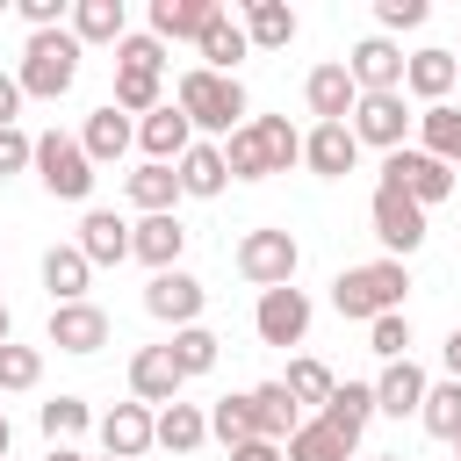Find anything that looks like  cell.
Here are the masks:
<instances>
[{
  "label": "cell",
  "mask_w": 461,
  "mask_h": 461,
  "mask_svg": "<svg viewBox=\"0 0 461 461\" xmlns=\"http://www.w3.org/2000/svg\"><path fill=\"white\" fill-rule=\"evenodd\" d=\"M403 295H411V267L403 259H367V267H346L331 281V310L353 317V324H375V317L403 310Z\"/></svg>",
  "instance_id": "1"
},
{
  "label": "cell",
  "mask_w": 461,
  "mask_h": 461,
  "mask_svg": "<svg viewBox=\"0 0 461 461\" xmlns=\"http://www.w3.org/2000/svg\"><path fill=\"white\" fill-rule=\"evenodd\" d=\"M173 101H180V115H187L194 130H209V137H230V130L252 122V115H245V86H238L230 72H209V65H187L180 86H173Z\"/></svg>",
  "instance_id": "2"
},
{
  "label": "cell",
  "mask_w": 461,
  "mask_h": 461,
  "mask_svg": "<svg viewBox=\"0 0 461 461\" xmlns=\"http://www.w3.org/2000/svg\"><path fill=\"white\" fill-rule=\"evenodd\" d=\"M79 36L72 29H36L29 43H22V65H14V79H22V94L29 101H58V94H72V79H79Z\"/></svg>",
  "instance_id": "3"
},
{
  "label": "cell",
  "mask_w": 461,
  "mask_h": 461,
  "mask_svg": "<svg viewBox=\"0 0 461 461\" xmlns=\"http://www.w3.org/2000/svg\"><path fill=\"white\" fill-rule=\"evenodd\" d=\"M36 180H43L58 202H86V194H94V158H86V144L65 137V130H43V137H36Z\"/></svg>",
  "instance_id": "4"
},
{
  "label": "cell",
  "mask_w": 461,
  "mask_h": 461,
  "mask_svg": "<svg viewBox=\"0 0 461 461\" xmlns=\"http://www.w3.org/2000/svg\"><path fill=\"white\" fill-rule=\"evenodd\" d=\"M230 259H238V274H245V281L267 295V288H288V281H295V267H303V245H295L288 230H274V223H267V230H245Z\"/></svg>",
  "instance_id": "5"
},
{
  "label": "cell",
  "mask_w": 461,
  "mask_h": 461,
  "mask_svg": "<svg viewBox=\"0 0 461 461\" xmlns=\"http://www.w3.org/2000/svg\"><path fill=\"white\" fill-rule=\"evenodd\" d=\"M382 187H396V194H411L418 209H432V202L454 194V166L432 158V151H418V144H403V151L382 158Z\"/></svg>",
  "instance_id": "6"
},
{
  "label": "cell",
  "mask_w": 461,
  "mask_h": 461,
  "mask_svg": "<svg viewBox=\"0 0 461 461\" xmlns=\"http://www.w3.org/2000/svg\"><path fill=\"white\" fill-rule=\"evenodd\" d=\"M367 223H375V238L389 245V259H411V252L425 245V209H418L411 194H396V187H375Z\"/></svg>",
  "instance_id": "7"
},
{
  "label": "cell",
  "mask_w": 461,
  "mask_h": 461,
  "mask_svg": "<svg viewBox=\"0 0 461 461\" xmlns=\"http://www.w3.org/2000/svg\"><path fill=\"white\" fill-rule=\"evenodd\" d=\"M202 303H209V288H202L187 267H166V274L144 281V310H151L158 324H173V331H187V324L202 317Z\"/></svg>",
  "instance_id": "8"
},
{
  "label": "cell",
  "mask_w": 461,
  "mask_h": 461,
  "mask_svg": "<svg viewBox=\"0 0 461 461\" xmlns=\"http://www.w3.org/2000/svg\"><path fill=\"white\" fill-rule=\"evenodd\" d=\"M252 331H259V346H303V331H310V295L288 281V288H267L259 295V310H252Z\"/></svg>",
  "instance_id": "9"
},
{
  "label": "cell",
  "mask_w": 461,
  "mask_h": 461,
  "mask_svg": "<svg viewBox=\"0 0 461 461\" xmlns=\"http://www.w3.org/2000/svg\"><path fill=\"white\" fill-rule=\"evenodd\" d=\"M353 137L375 144L382 158L403 151V137H411V108H403V94H360V108H353Z\"/></svg>",
  "instance_id": "10"
},
{
  "label": "cell",
  "mask_w": 461,
  "mask_h": 461,
  "mask_svg": "<svg viewBox=\"0 0 461 461\" xmlns=\"http://www.w3.org/2000/svg\"><path fill=\"white\" fill-rule=\"evenodd\" d=\"M180 360H173V346H137L130 353V396L137 403H151V411H166V403H180Z\"/></svg>",
  "instance_id": "11"
},
{
  "label": "cell",
  "mask_w": 461,
  "mask_h": 461,
  "mask_svg": "<svg viewBox=\"0 0 461 461\" xmlns=\"http://www.w3.org/2000/svg\"><path fill=\"white\" fill-rule=\"evenodd\" d=\"M403 65H411V58H403L389 36H360L353 58H346V72H353L360 94H403Z\"/></svg>",
  "instance_id": "12"
},
{
  "label": "cell",
  "mask_w": 461,
  "mask_h": 461,
  "mask_svg": "<svg viewBox=\"0 0 461 461\" xmlns=\"http://www.w3.org/2000/svg\"><path fill=\"white\" fill-rule=\"evenodd\" d=\"M303 101H310V115H317V122H353V108H360V86H353L346 58H324V65L303 79Z\"/></svg>",
  "instance_id": "13"
},
{
  "label": "cell",
  "mask_w": 461,
  "mask_h": 461,
  "mask_svg": "<svg viewBox=\"0 0 461 461\" xmlns=\"http://www.w3.org/2000/svg\"><path fill=\"white\" fill-rule=\"evenodd\" d=\"M137 144H144L151 166H180V158L194 151V122L180 115V101H166V108H151V115L137 122Z\"/></svg>",
  "instance_id": "14"
},
{
  "label": "cell",
  "mask_w": 461,
  "mask_h": 461,
  "mask_svg": "<svg viewBox=\"0 0 461 461\" xmlns=\"http://www.w3.org/2000/svg\"><path fill=\"white\" fill-rule=\"evenodd\" d=\"M303 166H310L317 180H346V173L360 166V137H353V122H317V130L303 137Z\"/></svg>",
  "instance_id": "15"
},
{
  "label": "cell",
  "mask_w": 461,
  "mask_h": 461,
  "mask_svg": "<svg viewBox=\"0 0 461 461\" xmlns=\"http://www.w3.org/2000/svg\"><path fill=\"white\" fill-rule=\"evenodd\" d=\"M108 331H115V324H108L101 303H58V310H50V346H58V353H101Z\"/></svg>",
  "instance_id": "16"
},
{
  "label": "cell",
  "mask_w": 461,
  "mask_h": 461,
  "mask_svg": "<svg viewBox=\"0 0 461 461\" xmlns=\"http://www.w3.org/2000/svg\"><path fill=\"white\" fill-rule=\"evenodd\" d=\"M144 447H158V411H151V403H115V411L101 418V454L137 461Z\"/></svg>",
  "instance_id": "17"
},
{
  "label": "cell",
  "mask_w": 461,
  "mask_h": 461,
  "mask_svg": "<svg viewBox=\"0 0 461 461\" xmlns=\"http://www.w3.org/2000/svg\"><path fill=\"white\" fill-rule=\"evenodd\" d=\"M245 403H252V432H259V439L288 447V439L303 432V403L288 396V382H259V389H245Z\"/></svg>",
  "instance_id": "18"
},
{
  "label": "cell",
  "mask_w": 461,
  "mask_h": 461,
  "mask_svg": "<svg viewBox=\"0 0 461 461\" xmlns=\"http://www.w3.org/2000/svg\"><path fill=\"white\" fill-rule=\"evenodd\" d=\"M223 0H151V36L158 43H202Z\"/></svg>",
  "instance_id": "19"
},
{
  "label": "cell",
  "mask_w": 461,
  "mask_h": 461,
  "mask_svg": "<svg viewBox=\"0 0 461 461\" xmlns=\"http://www.w3.org/2000/svg\"><path fill=\"white\" fill-rule=\"evenodd\" d=\"M180 252H187V223H180V216H144V223H130V259H144L151 274L180 267Z\"/></svg>",
  "instance_id": "20"
},
{
  "label": "cell",
  "mask_w": 461,
  "mask_h": 461,
  "mask_svg": "<svg viewBox=\"0 0 461 461\" xmlns=\"http://www.w3.org/2000/svg\"><path fill=\"white\" fill-rule=\"evenodd\" d=\"M425 389H432V382H425L418 360H389V367L375 375V411H382V418H418V411H425Z\"/></svg>",
  "instance_id": "21"
},
{
  "label": "cell",
  "mask_w": 461,
  "mask_h": 461,
  "mask_svg": "<svg viewBox=\"0 0 461 461\" xmlns=\"http://www.w3.org/2000/svg\"><path fill=\"white\" fill-rule=\"evenodd\" d=\"M454 79H461V58L439 50V43H432V50H411V65H403V86H411L425 108H439V101L454 94Z\"/></svg>",
  "instance_id": "22"
},
{
  "label": "cell",
  "mask_w": 461,
  "mask_h": 461,
  "mask_svg": "<svg viewBox=\"0 0 461 461\" xmlns=\"http://www.w3.org/2000/svg\"><path fill=\"white\" fill-rule=\"evenodd\" d=\"M79 144H86V158H94V166H115V158H122V151L137 144V122H130V115L115 108V101H101V108L86 115Z\"/></svg>",
  "instance_id": "23"
},
{
  "label": "cell",
  "mask_w": 461,
  "mask_h": 461,
  "mask_svg": "<svg viewBox=\"0 0 461 461\" xmlns=\"http://www.w3.org/2000/svg\"><path fill=\"white\" fill-rule=\"evenodd\" d=\"M72 245H79V252H86L94 267H122V259H130V223H122L115 209H86V216H79V238H72Z\"/></svg>",
  "instance_id": "24"
},
{
  "label": "cell",
  "mask_w": 461,
  "mask_h": 461,
  "mask_svg": "<svg viewBox=\"0 0 461 461\" xmlns=\"http://www.w3.org/2000/svg\"><path fill=\"white\" fill-rule=\"evenodd\" d=\"M43 288H50V310H58V303H86L94 259H86L79 245H50V252H43Z\"/></svg>",
  "instance_id": "25"
},
{
  "label": "cell",
  "mask_w": 461,
  "mask_h": 461,
  "mask_svg": "<svg viewBox=\"0 0 461 461\" xmlns=\"http://www.w3.org/2000/svg\"><path fill=\"white\" fill-rule=\"evenodd\" d=\"M288 461H360V439L339 432L331 418H303V432L288 439Z\"/></svg>",
  "instance_id": "26"
},
{
  "label": "cell",
  "mask_w": 461,
  "mask_h": 461,
  "mask_svg": "<svg viewBox=\"0 0 461 461\" xmlns=\"http://www.w3.org/2000/svg\"><path fill=\"white\" fill-rule=\"evenodd\" d=\"M245 36H252V50H288L295 43V7L288 0H245Z\"/></svg>",
  "instance_id": "27"
},
{
  "label": "cell",
  "mask_w": 461,
  "mask_h": 461,
  "mask_svg": "<svg viewBox=\"0 0 461 461\" xmlns=\"http://www.w3.org/2000/svg\"><path fill=\"white\" fill-rule=\"evenodd\" d=\"M180 194H194V202H216L223 187H230V166H223V144H194L180 166Z\"/></svg>",
  "instance_id": "28"
},
{
  "label": "cell",
  "mask_w": 461,
  "mask_h": 461,
  "mask_svg": "<svg viewBox=\"0 0 461 461\" xmlns=\"http://www.w3.org/2000/svg\"><path fill=\"white\" fill-rule=\"evenodd\" d=\"M194 50H202V65H209V72H230V79H238V58H252V36H245V22H238V14H216V22H209V36H202Z\"/></svg>",
  "instance_id": "29"
},
{
  "label": "cell",
  "mask_w": 461,
  "mask_h": 461,
  "mask_svg": "<svg viewBox=\"0 0 461 461\" xmlns=\"http://www.w3.org/2000/svg\"><path fill=\"white\" fill-rule=\"evenodd\" d=\"M418 151H432V158H447V166L461 173V108H454V101L418 108Z\"/></svg>",
  "instance_id": "30"
},
{
  "label": "cell",
  "mask_w": 461,
  "mask_h": 461,
  "mask_svg": "<svg viewBox=\"0 0 461 461\" xmlns=\"http://www.w3.org/2000/svg\"><path fill=\"white\" fill-rule=\"evenodd\" d=\"M122 187H130V202H137L144 216H173V202H180V173H173V166H151V158H144Z\"/></svg>",
  "instance_id": "31"
},
{
  "label": "cell",
  "mask_w": 461,
  "mask_h": 461,
  "mask_svg": "<svg viewBox=\"0 0 461 461\" xmlns=\"http://www.w3.org/2000/svg\"><path fill=\"white\" fill-rule=\"evenodd\" d=\"M72 36H79V43H122V36H130L122 0H79V7H72Z\"/></svg>",
  "instance_id": "32"
},
{
  "label": "cell",
  "mask_w": 461,
  "mask_h": 461,
  "mask_svg": "<svg viewBox=\"0 0 461 461\" xmlns=\"http://www.w3.org/2000/svg\"><path fill=\"white\" fill-rule=\"evenodd\" d=\"M317 418H331L339 432H353V439H360V432H367V418H375V382H339V389H331V403H324Z\"/></svg>",
  "instance_id": "33"
},
{
  "label": "cell",
  "mask_w": 461,
  "mask_h": 461,
  "mask_svg": "<svg viewBox=\"0 0 461 461\" xmlns=\"http://www.w3.org/2000/svg\"><path fill=\"white\" fill-rule=\"evenodd\" d=\"M209 439V411H194V403H166L158 411V447L166 454H194Z\"/></svg>",
  "instance_id": "34"
},
{
  "label": "cell",
  "mask_w": 461,
  "mask_h": 461,
  "mask_svg": "<svg viewBox=\"0 0 461 461\" xmlns=\"http://www.w3.org/2000/svg\"><path fill=\"white\" fill-rule=\"evenodd\" d=\"M115 108H122V115H151V108H166L158 72H144V65H115Z\"/></svg>",
  "instance_id": "35"
},
{
  "label": "cell",
  "mask_w": 461,
  "mask_h": 461,
  "mask_svg": "<svg viewBox=\"0 0 461 461\" xmlns=\"http://www.w3.org/2000/svg\"><path fill=\"white\" fill-rule=\"evenodd\" d=\"M281 382H288V396H295L303 411H324V403H331V389H339V375H331L324 360H310V353H303V360H288V375H281Z\"/></svg>",
  "instance_id": "36"
},
{
  "label": "cell",
  "mask_w": 461,
  "mask_h": 461,
  "mask_svg": "<svg viewBox=\"0 0 461 461\" xmlns=\"http://www.w3.org/2000/svg\"><path fill=\"white\" fill-rule=\"evenodd\" d=\"M418 425L432 432V439H461V382H432L425 389V411H418Z\"/></svg>",
  "instance_id": "37"
},
{
  "label": "cell",
  "mask_w": 461,
  "mask_h": 461,
  "mask_svg": "<svg viewBox=\"0 0 461 461\" xmlns=\"http://www.w3.org/2000/svg\"><path fill=\"white\" fill-rule=\"evenodd\" d=\"M259 144H267V173H288L303 166V130H288V115H252Z\"/></svg>",
  "instance_id": "38"
},
{
  "label": "cell",
  "mask_w": 461,
  "mask_h": 461,
  "mask_svg": "<svg viewBox=\"0 0 461 461\" xmlns=\"http://www.w3.org/2000/svg\"><path fill=\"white\" fill-rule=\"evenodd\" d=\"M223 166H230V180H267V144H259L252 122L223 137Z\"/></svg>",
  "instance_id": "39"
},
{
  "label": "cell",
  "mask_w": 461,
  "mask_h": 461,
  "mask_svg": "<svg viewBox=\"0 0 461 461\" xmlns=\"http://www.w3.org/2000/svg\"><path fill=\"white\" fill-rule=\"evenodd\" d=\"M216 353H223V339H216L209 324L173 331V360H180V375H209V367H216Z\"/></svg>",
  "instance_id": "40"
},
{
  "label": "cell",
  "mask_w": 461,
  "mask_h": 461,
  "mask_svg": "<svg viewBox=\"0 0 461 461\" xmlns=\"http://www.w3.org/2000/svg\"><path fill=\"white\" fill-rule=\"evenodd\" d=\"M43 382V353L36 346H0V396H22V389H36Z\"/></svg>",
  "instance_id": "41"
},
{
  "label": "cell",
  "mask_w": 461,
  "mask_h": 461,
  "mask_svg": "<svg viewBox=\"0 0 461 461\" xmlns=\"http://www.w3.org/2000/svg\"><path fill=\"white\" fill-rule=\"evenodd\" d=\"M209 439H223V447H245V439H259V432H252V403H245V396H223V403H209Z\"/></svg>",
  "instance_id": "42"
},
{
  "label": "cell",
  "mask_w": 461,
  "mask_h": 461,
  "mask_svg": "<svg viewBox=\"0 0 461 461\" xmlns=\"http://www.w3.org/2000/svg\"><path fill=\"white\" fill-rule=\"evenodd\" d=\"M36 425H43L50 447H65L72 432H86V403H79V396H50V403L36 411Z\"/></svg>",
  "instance_id": "43"
},
{
  "label": "cell",
  "mask_w": 461,
  "mask_h": 461,
  "mask_svg": "<svg viewBox=\"0 0 461 461\" xmlns=\"http://www.w3.org/2000/svg\"><path fill=\"white\" fill-rule=\"evenodd\" d=\"M367 353H382V360H411V317H403V310L375 317V324H367Z\"/></svg>",
  "instance_id": "44"
},
{
  "label": "cell",
  "mask_w": 461,
  "mask_h": 461,
  "mask_svg": "<svg viewBox=\"0 0 461 461\" xmlns=\"http://www.w3.org/2000/svg\"><path fill=\"white\" fill-rule=\"evenodd\" d=\"M115 65H144V72H166V43L144 29V36H122L115 43Z\"/></svg>",
  "instance_id": "45"
},
{
  "label": "cell",
  "mask_w": 461,
  "mask_h": 461,
  "mask_svg": "<svg viewBox=\"0 0 461 461\" xmlns=\"http://www.w3.org/2000/svg\"><path fill=\"white\" fill-rule=\"evenodd\" d=\"M29 166H36V137L29 130H0V180H14Z\"/></svg>",
  "instance_id": "46"
},
{
  "label": "cell",
  "mask_w": 461,
  "mask_h": 461,
  "mask_svg": "<svg viewBox=\"0 0 461 461\" xmlns=\"http://www.w3.org/2000/svg\"><path fill=\"white\" fill-rule=\"evenodd\" d=\"M425 14H432L425 0H375V22H382V29H418Z\"/></svg>",
  "instance_id": "47"
},
{
  "label": "cell",
  "mask_w": 461,
  "mask_h": 461,
  "mask_svg": "<svg viewBox=\"0 0 461 461\" xmlns=\"http://www.w3.org/2000/svg\"><path fill=\"white\" fill-rule=\"evenodd\" d=\"M58 14H65V0H22V22H29V36H36V29H58Z\"/></svg>",
  "instance_id": "48"
},
{
  "label": "cell",
  "mask_w": 461,
  "mask_h": 461,
  "mask_svg": "<svg viewBox=\"0 0 461 461\" xmlns=\"http://www.w3.org/2000/svg\"><path fill=\"white\" fill-rule=\"evenodd\" d=\"M22 101H29V94H22V79H14V72H0V130H14Z\"/></svg>",
  "instance_id": "49"
},
{
  "label": "cell",
  "mask_w": 461,
  "mask_h": 461,
  "mask_svg": "<svg viewBox=\"0 0 461 461\" xmlns=\"http://www.w3.org/2000/svg\"><path fill=\"white\" fill-rule=\"evenodd\" d=\"M230 461H288V447H274V439H245V447H230Z\"/></svg>",
  "instance_id": "50"
},
{
  "label": "cell",
  "mask_w": 461,
  "mask_h": 461,
  "mask_svg": "<svg viewBox=\"0 0 461 461\" xmlns=\"http://www.w3.org/2000/svg\"><path fill=\"white\" fill-rule=\"evenodd\" d=\"M439 360H447V382H461V324L447 331V346H439Z\"/></svg>",
  "instance_id": "51"
},
{
  "label": "cell",
  "mask_w": 461,
  "mask_h": 461,
  "mask_svg": "<svg viewBox=\"0 0 461 461\" xmlns=\"http://www.w3.org/2000/svg\"><path fill=\"white\" fill-rule=\"evenodd\" d=\"M43 461H86V454H79V447H50Z\"/></svg>",
  "instance_id": "52"
},
{
  "label": "cell",
  "mask_w": 461,
  "mask_h": 461,
  "mask_svg": "<svg viewBox=\"0 0 461 461\" xmlns=\"http://www.w3.org/2000/svg\"><path fill=\"white\" fill-rule=\"evenodd\" d=\"M7 339H14V317H7V303H0V346H7Z\"/></svg>",
  "instance_id": "53"
},
{
  "label": "cell",
  "mask_w": 461,
  "mask_h": 461,
  "mask_svg": "<svg viewBox=\"0 0 461 461\" xmlns=\"http://www.w3.org/2000/svg\"><path fill=\"white\" fill-rule=\"evenodd\" d=\"M7 439H14V425H7V411H0V461H7Z\"/></svg>",
  "instance_id": "54"
},
{
  "label": "cell",
  "mask_w": 461,
  "mask_h": 461,
  "mask_svg": "<svg viewBox=\"0 0 461 461\" xmlns=\"http://www.w3.org/2000/svg\"><path fill=\"white\" fill-rule=\"evenodd\" d=\"M360 461H403V454H360Z\"/></svg>",
  "instance_id": "55"
},
{
  "label": "cell",
  "mask_w": 461,
  "mask_h": 461,
  "mask_svg": "<svg viewBox=\"0 0 461 461\" xmlns=\"http://www.w3.org/2000/svg\"><path fill=\"white\" fill-rule=\"evenodd\" d=\"M454 461H461V439H454Z\"/></svg>",
  "instance_id": "56"
},
{
  "label": "cell",
  "mask_w": 461,
  "mask_h": 461,
  "mask_svg": "<svg viewBox=\"0 0 461 461\" xmlns=\"http://www.w3.org/2000/svg\"><path fill=\"white\" fill-rule=\"evenodd\" d=\"M101 461H115V454H101Z\"/></svg>",
  "instance_id": "57"
},
{
  "label": "cell",
  "mask_w": 461,
  "mask_h": 461,
  "mask_svg": "<svg viewBox=\"0 0 461 461\" xmlns=\"http://www.w3.org/2000/svg\"><path fill=\"white\" fill-rule=\"evenodd\" d=\"M0 411H7V403H0Z\"/></svg>",
  "instance_id": "58"
},
{
  "label": "cell",
  "mask_w": 461,
  "mask_h": 461,
  "mask_svg": "<svg viewBox=\"0 0 461 461\" xmlns=\"http://www.w3.org/2000/svg\"><path fill=\"white\" fill-rule=\"evenodd\" d=\"M454 58H461V50H454Z\"/></svg>",
  "instance_id": "59"
}]
</instances>
